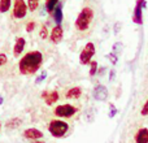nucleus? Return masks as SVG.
<instances>
[{"label":"nucleus","mask_w":148,"mask_h":143,"mask_svg":"<svg viewBox=\"0 0 148 143\" xmlns=\"http://www.w3.org/2000/svg\"><path fill=\"white\" fill-rule=\"evenodd\" d=\"M116 78V69H110L109 70V76H108V79L109 81H113Z\"/></svg>","instance_id":"c85d7f7f"},{"label":"nucleus","mask_w":148,"mask_h":143,"mask_svg":"<svg viewBox=\"0 0 148 143\" xmlns=\"http://www.w3.org/2000/svg\"><path fill=\"white\" fill-rule=\"evenodd\" d=\"M1 128H3V125H1V121H0V131H1Z\"/></svg>","instance_id":"473e14b6"},{"label":"nucleus","mask_w":148,"mask_h":143,"mask_svg":"<svg viewBox=\"0 0 148 143\" xmlns=\"http://www.w3.org/2000/svg\"><path fill=\"white\" fill-rule=\"evenodd\" d=\"M120 26H121V23H120V22H117V23L114 25V34H117L118 31H120Z\"/></svg>","instance_id":"c756f323"},{"label":"nucleus","mask_w":148,"mask_h":143,"mask_svg":"<svg viewBox=\"0 0 148 143\" xmlns=\"http://www.w3.org/2000/svg\"><path fill=\"white\" fill-rule=\"evenodd\" d=\"M49 41L52 44H59L61 43L62 38H64V29L61 25H56L55 28H52L51 33H49Z\"/></svg>","instance_id":"9d476101"},{"label":"nucleus","mask_w":148,"mask_h":143,"mask_svg":"<svg viewBox=\"0 0 148 143\" xmlns=\"http://www.w3.org/2000/svg\"><path fill=\"white\" fill-rule=\"evenodd\" d=\"M82 87L79 86H74V87H70L66 92H65V98L66 99H72V100H77L82 96Z\"/></svg>","instance_id":"ddd939ff"},{"label":"nucleus","mask_w":148,"mask_h":143,"mask_svg":"<svg viewBox=\"0 0 148 143\" xmlns=\"http://www.w3.org/2000/svg\"><path fill=\"white\" fill-rule=\"evenodd\" d=\"M30 143H46L43 139H36V141H31Z\"/></svg>","instance_id":"7c9ffc66"},{"label":"nucleus","mask_w":148,"mask_h":143,"mask_svg":"<svg viewBox=\"0 0 148 143\" xmlns=\"http://www.w3.org/2000/svg\"><path fill=\"white\" fill-rule=\"evenodd\" d=\"M7 63H8V56L5 54H0V68L4 67Z\"/></svg>","instance_id":"bb28decb"},{"label":"nucleus","mask_w":148,"mask_h":143,"mask_svg":"<svg viewBox=\"0 0 148 143\" xmlns=\"http://www.w3.org/2000/svg\"><path fill=\"white\" fill-rule=\"evenodd\" d=\"M95 13L94 9L91 7H83L81 9V12L78 13L75 18V22H74V26H75V30L79 31V33H84L90 29L92 21H94Z\"/></svg>","instance_id":"f03ea898"},{"label":"nucleus","mask_w":148,"mask_h":143,"mask_svg":"<svg viewBox=\"0 0 148 143\" xmlns=\"http://www.w3.org/2000/svg\"><path fill=\"white\" fill-rule=\"evenodd\" d=\"M47 129H48L49 134H51L53 138L60 139V138H64V137L69 133L70 126L66 121H62L61 118H53V120H51L48 122Z\"/></svg>","instance_id":"7ed1b4c3"},{"label":"nucleus","mask_w":148,"mask_h":143,"mask_svg":"<svg viewBox=\"0 0 148 143\" xmlns=\"http://www.w3.org/2000/svg\"><path fill=\"white\" fill-rule=\"evenodd\" d=\"M12 8V0H0V13H7Z\"/></svg>","instance_id":"a211bd4d"},{"label":"nucleus","mask_w":148,"mask_h":143,"mask_svg":"<svg viewBox=\"0 0 148 143\" xmlns=\"http://www.w3.org/2000/svg\"><path fill=\"white\" fill-rule=\"evenodd\" d=\"M147 7L146 0H136L133 12V21L136 25H143V9Z\"/></svg>","instance_id":"0eeeda50"},{"label":"nucleus","mask_w":148,"mask_h":143,"mask_svg":"<svg viewBox=\"0 0 148 143\" xmlns=\"http://www.w3.org/2000/svg\"><path fill=\"white\" fill-rule=\"evenodd\" d=\"M22 137L29 141H36V139H43L44 134L43 131L36 128H27L22 131Z\"/></svg>","instance_id":"9b49d317"},{"label":"nucleus","mask_w":148,"mask_h":143,"mask_svg":"<svg viewBox=\"0 0 148 143\" xmlns=\"http://www.w3.org/2000/svg\"><path fill=\"white\" fill-rule=\"evenodd\" d=\"M27 3L25 0H14L12 4V16L16 20H22L27 14Z\"/></svg>","instance_id":"423d86ee"},{"label":"nucleus","mask_w":148,"mask_h":143,"mask_svg":"<svg viewBox=\"0 0 148 143\" xmlns=\"http://www.w3.org/2000/svg\"><path fill=\"white\" fill-rule=\"evenodd\" d=\"M108 59H109V61L112 63L113 65H116L118 63V55H116L114 52H109V54H108Z\"/></svg>","instance_id":"5701e85b"},{"label":"nucleus","mask_w":148,"mask_h":143,"mask_svg":"<svg viewBox=\"0 0 148 143\" xmlns=\"http://www.w3.org/2000/svg\"><path fill=\"white\" fill-rule=\"evenodd\" d=\"M108 96H109V92H108V89L104 85H96L92 90V98L97 102H105Z\"/></svg>","instance_id":"1a4fd4ad"},{"label":"nucleus","mask_w":148,"mask_h":143,"mask_svg":"<svg viewBox=\"0 0 148 143\" xmlns=\"http://www.w3.org/2000/svg\"><path fill=\"white\" fill-rule=\"evenodd\" d=\"M25 47H26V39L23 36H17L14 41V44H13V56L16 59H18L23 54Z\"/></svg>","instance_id":"f8f14e48"},{"label":"nucleus","mask_w":148,"mask_h":143,"mask_svg":"<svg viewBox=\"0 0 148 143\" xmlns=\"http://www.w3.org/2000/svg\"><path fill=\"white\" fill-rule=\"evenodd\" d=\"M118 113V108L116 107L113 103H109V111H108V117L109 118H114L116 115Z\"/></svg>","instance_id":"412c9836"},{"label":"nucleus","mask_w":148,"mask_h":143,"mask_svg":"<svg viewBox=\"0 0 148 143\" xmlns=\"http://www.w3.org/2000/svg\"><path fill=\"white\" fill-rule=\"evenodd\" d=\"M140 115L142 116H148V98H147V100L144 102V104L142 105V108H140Z\"/></svg>","instance_id":"b1692460"},{"label":"nucleus","mask_w":148,"mask_h":143,"mask_svg":"<svg viewBox=\"0 0 148 143\" xmlns=\"http://www.w3.org/2000/svg\"><path fill=\"white\" fill-rule=\"evenodd\" d=\"M52 17L53 21L56 22V25H61L62 18H64V13H62V3H59L57 7L55 8V10L52 12Z\"/></svg>","instance_id":"dca6fc26"},{"label":"nucleus","mask_w":148,"mask_h":143,"mask_svg":"<svg viewBox=\"0 0 148 143\" xmlns=\"http://www.w3.org/2000/svg\"><path fill=\"white\" fill-rule=\"evenodd\" d=\"M21 125H22V118L12 117V118H9V120L5 122L4 128L7 129V130H16V129H18Z\"/></svg>","instance_id":"2eb2a0df"},{"label":"nucleus","mask_w":148,"mask_h":143,"mask_svg":"<svg viewBox=\"0 0 148 143\" xmlns=\"http://www.w3.org/2000/svg\"><path fill=\"white\" fill-rule=\"evenodd\" d=\"M46 77H47V72L46 70H42V73L39 74L38 77H36L35 83H40V82H43L44 79H46Z\"/></svg>","instance_id":"a878e982"},{"label":"nucleus","mask_w":148,"mask_h":143,"mask_svg":"<svg viewBox=\"0 0 148 143\" xmlns=\"http://www.w3.org/2000/svg\"><path fill=\"white\" fill-rule=\"evenodd\" d=\"M39 1H40V0H27V9L30 10V12L36 10L39 7Z\"/></svg>","instance_id":"aec40b11"},{"label":"nucleus","mask_w":148,"mask_h":143,"mask_svg":"<svg viewBox=\"0 0 148 143\" xmlns=\"http://www.w3.org/2000/svg\"><path fill=\"white\" fill-rule=\"evenodd\" d=\"M60 3V0H46V4H44V9L48 13H51L55 10V8L57 7V4Z\"/></svg>","instance_id":"f3484780"},{"label":"nucleus","mask_w":148,"mask_h":143,"mask_svg":"<svg viewBox=\"0 0 148 143\" xmlns=\"http://www.w3.org/2000/svg\"><path fill=\"white\" fill-rule=\"evenodd\" d=\"M35 28H36V23L34 22V21H30V22L26 23V31H27V33H33Z\"/></svg>","instance_id":"393cba45"},{"label":"nucleus","mask_w":148,"mask_h":143,"mask_svg":"<svg viewBox=\"0 0 148 143\" xmlns=\"http://www.w3.org/2000/svg\"><path fill=\"white\" fill-rule=\"evenodd\" d=\"M3 102H4V100H3V96H0V105L3 104Z\"/></svg>","instance_id":"2f4dec72"},{"label":"nucleus","mask_w":148,"mask_h":143,"mask_svg":"<svg viewBox=\"0 0 148 143\" xmlns=\"http://www.w3.org/2000/svg\"><path fill=\"white\" fill-rule=\"evenodd\" d=\"M40 98L44 100V103H46L47 105L51 107V105L56 104L60 100V94L57 90H51V91H49V90H44L40 94Z\"/></svg>","instance_id":"6e6552de"},{"label":"nucleus","mask_w":148,"mask_h":143,"mask_svg":"<svg viewBox=\"0 0 148 143\" xmlns=\"http://www.w3.org/2000/svg\"><path fill=\"white\" fill-rule=\"evenodd\" d=\"M90 77H95L97 73V61H95V60H91V63H90Z\"/></svg>","instance_id":"6ab92c4d"},{"label":"nucleus","mask_w":148,"mask_h":143,"mask_svg":"<svg viewBox=\"0 0 148 143\" xmlns=\"http://www.w3.org/2000/svg\"><path fill=\"white\" fill-rule=\"evenodd\" d=\"M121 47H122V43H121V42H116V43L113 44V50H112V52H114L116 55H118V54H117V51H120Z\"/></svg>","instance_id":"cd10ccee"},{"label":"nucleus","mask_w":148,"mask_h":143,"mask_svg":"<svg viewBox=\"0 0 148 143\" xmlns=\"http://www.w3.org/2000/svg\"><path fill=\"white\" fill-rule=\"evenodd\" d=\"M96 48H95V44L92 42H88L86 46L82 48L81 54H79V64L81 65H88L91 63L92 57H94Z\"/></svg>","instance_id":"39448f33"},{"label":"nucleus","mask_w":148,"mask_h":143,"mask_svg":"<svg viewBox=\"0 0 148 143\" xmlns=\"http://www.w3.org/2000/svg\"><path fill=\"white\" fill-rule=\"evenodd\" d=\"M43 54L40 51H29L18 61V72L22 76H33L40 69L43 64Z\"/></svg>","instance_id":"f257e3e1"},{"label":"nucleus","mask_w":148,"mask_h":143,"mask_svg":"<svg viewBox=\"0 0 148 143\" xmlns=\"http://www.w3.org/2000/svg\"><path fill=\"white\" fill-rule=\"evenodd\" d=\"M134 142L135 143H148V129L140 128L134 135Z\"/></svg>","instance_id":"4468645a"},{"label":"nucleus","mask_w":148,"mask_h":143,"mask_svg":"<svg viewBox=\"0 0 148 143\" xmlns=\"http://www.w3.org/2000/svg\"><path fill=\"white\" fill-rule=\"evenodd\" d=\"M78 108L73 104H59L53 108V115L57 118H72L77 115Z\"/></svg>","instance_id":"20e7f679"},{"label":"nucleus","mask_w":148,"mask_h":143,"mask_svg":"<svg viewBox=\"0 0 148 143\" xmlns=\"http://www.w3.org/2000/svg\"><path fill=\"white\" fill-rule=\"evenodd\" d=\"M49 36V33H48V29H47L46 25H42L40 26V30H39V38L40 39H47Z\"/></svg>","instance_id":"4be33fe9"}]
</instances>
